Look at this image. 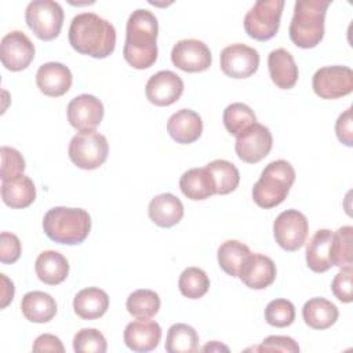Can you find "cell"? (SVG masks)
Here are the masks:
<instances>
[{"label":"cell","mask_w":353,"mask_h":353,"mask_svg":"<svg viewBox=\"0 0 353 353\" xmlns=\"http://www.w3.org/2000/svg\"><path fill=\"white\" fill-rule=\"evenodd\" d=\"M159 22L145 8L132 11L127 19L123 57L134 69H148L157 59Z\"/></svg>","instance_id":"obj_1"},{"label":"cell","mask_w":353,"mask_h":353,"mask_svg":"<svg viewBox=\"0 0 353 353\" xmlns=\"http://www.w3.org/2000/svg\"><path fill=\"white\" fill-rule=\"evenodd\" d=\"M68 37L73 50L92 58H106L116 47L114 26L95 12L73 17Z\"/></svg>","instance_id":"obj_2"},{"label":"cell","mask_w":353,"mask_h":353,"mask_svg":"<svg viewBox=\"0 0 353 353\" xmlns=\"http://www.w3.org/2000/svg\"><path fill=\"white\" fill-rule=\"evenodd\" d=\"M330 0L295 1L294 15L290 23V39L301 48H313L324 37V21Z\"/></svg>","instance_id":"obj_3"},{"label":"cell","mask_w":353,"mask_h":353,"mask_svg":"<svg viewBox=\"0 0 353 353\" xmlns=\"http://www.w3.org/2000/svg\"><path fill=\"white\" fill-rule=\"evenodd\" d=\"M43 230L58 244H80L91 230V216L83 208L54 207L43 218Z\"/></svg>","instance_id":"obj_4"},{"label":"cell","mask_w":353,"mask_h":353,"mask_svg":"<svg viewBox=\"0 0 353 353\" xmlns=\"http://www.w3.org/2000/svg\"><path fill=\"white\" fill-rule=\"evenodd\" d=\"M295 181V170L287 160H274L261 172L254 183L252 199L261 208L269 210L281 204Z\"/></svg>","instance_id":"obj_5"},{"label":"cell","mask_w":353,"mask_h":353,"mask_svg":"<svg viewBox=\"0 0 353 353\" xmlns=\"http://www.w3.org/2000/svg\"><path fill=\"white\" fill-rule=\"evenodd\" d=\"M109 153V143L105 135L95 130L79 131L69 143L68 154L72 163L81 170L101 167Z\"/></svg>","instance_id":"obj_6"},{"label":"cell","mask_w":353,"mask_h":353,"mask_svg":"<svg viewBox=\"0 0 353 353\" xmlns=\"http://www.w3.org/2000/svg\"><path fill=\"white\" fill-rule=\"evenodd\" d=\"M283 0H258L244 17L245 33L259 41L270 40L280 28Z\"/></svg>","instance_id":"obj_7"},{"label":"cell","mask_w":353,"mask_h":353,"mask_svg":"<svg viewBox=\"0 0 353 353\" xmlns=\"http://www.w3.org/2000/svg\"><path fill=\"white\" fill-rule=\"evenodd\" d=\"M25 21L39 39L48 41L61 33L63 10L57 1L34 0L30 1L25 10Z\"/></svg>","instance_id":"obj_8"},{"label":"cell","mask_w":353,"mask_h":353,"mask_svg":"<svg viewBox=\"0 0 353 353\" xmlns=\"http://www.w3.org/2000/svg\"><path fill=\"white\" fill-rule=\"evenodd\" d=\"M312 87L323 99L342 98L353 91V70L341 65L323 66L313 74Z\"/></svg>","instance_id":"obj_9"},{"label":"cell","mask_w":353,"mask_h":353,"mask_svg":"<svg viewBox=\"0 0 353 353\" xmlns=\"http://www.w3.org/2000/svg\"><path fill=\"white\" fill-rule=\"evenodd\" d=\"M309 223L306 216L298 210H285L273 222V236L276 243L285 251L299 250L307 237Z\"/></svg>","instance_id":"obj_10"},{"label":"cell","mask_w":353,"mask_h":353,"mask_svg":"<svg viewBox=\"0 0 353 353\" xmlns=\"http://www.w3.org/2000/svg\"><path fill=\"white\" fill-rule=\"evenodd\" d=\"M272 146L273 137L270 130L255 121L237 135L234 150L241 161L255 164L269 154Z\"/></svg>","instance_id":"obj_11"},{"label":"cell","mask_w":353,"mask_h":353,"mask_svg":"<svg viewBox=\"0 0 353 353\" xmlns=\"http://www.w3.org/2000/svg\"><path fill=\"white\" fill-rule=\"evenodd\" d=\"M222 72L232 79H247L259 66V52L243 43L226 46L219 55Z\"/></svg>","instance_id":"obj_12"},{"label":"cell","mask_w":353,"mask_h":353,"mask_svg":"<svg viewBox=\"0 0 353 353\" xmlns=\"http://www.w3.org/2000/svg\"><path fill=\"white\" fill-rule=\"evenodd\" d=\"M34 58V46L22 30H11L0 41V59L6 69L21 72Z\"/></svg>","instance_id":"obj_13"},{"label":"cell","mask_w":353,"mask_h":353,"mask_svg":"<svg viewBox=\"0 0 353 353\" xmlns=\"http://www.w3.org/2000/svg\"><path fill=\"white\" fill-rule=\"evenodd\" d=\"M174 66L188 73L204 72L211 65V51L205 43L197 39H183L176 41L171 50Z\"/></svg>","instance_id":"obj_14"},{"label":"cell","mask_w":353,"mask_h":353,"mask_svg":"<svg viewBox=\"0 0 353 353\" xmlns=\"http://www.w3.org/2000/svg\"><path fill=\"white\" fill-rule=\"evenodd\" d=\"M102 102L90 94H81L74 97L66 108L69 124L79 131L95 130L103 119Z\"/></svg>","instance_id":"obj_15"},{"label":"cell","mask_w":353,"mask_h":353,"mask_svg":"<svg viewBox=\"0 0 353 353\" xmlns=\"http://www.w3.org/2000/svg\"><path fill=\"white\" fill-rule=\"evenodd\" d=\"M183 92L182 79L171 70H160L149 77L145 94L150 103L156 106H170L175 103Z\"/></svg>","instance_id":"obj_16"},{"label":"cell","mask_w":353,"mask_h":353,"mask_svg":"<svg viewBox=\"0 0 353 353\" xmlns=\"http://www.w3.org/2000/svg\"><path fill=\"white\" fill-rule=\"evenodd\" d=\"M276 265L272 258L262 254H250L243 262L239 276L240 280L252 290H263L276 279Z\"/></svg>","instance_id":"obj_17"},{"label":"cell","mask_w":353,"mask_h":353,"mask_svg":"<svg viewBox=\"0 0 353 353\" xmlns=\"http://www.w3.org/2000/svg\"><path fill=\"white\" fill-rule=\"evenodd\" d=\"M124 343L138 353L150 352L157 347L161 339V328L153 320H135L125 325L123 332Z\"/></svg>","instance_id":"obj_18"},{"label":"cell","mask_w":353,"mask_h":353,"mask_svg":"<svg viewBox=\"0 0 353 353\" xmlns=\"http://www.w3.org/2000/svg\"><path fill=\"white\" fill-rule=\"evenodd\" d=\"M72 72L61 62L43 63L36 73V84L47 97H61L72 87Z\"/></svg>","instance_id":"obj_19"},{"label":"cell","mask_w":353,"mask_h":353,"mask_svg":"<svg viewBox=\"0 0 353 353\" xmlns=\"http://www.w3.org/2000/svg\"><path fill=\"white\" fill-rule=\"evenodd\" d=\"M167 131L175 142L188 145L201 137L203 121L197 112L192 109H179L170 116Z\"/></svg>","instance_id":"obj_20"},{"label":"cell","mask_w":353,"mask_h":353,"mask_svg":"<svg viewBox=\"0 0 353 353\" xmlns=\"http://www.w3.org/2000/svg\"><path fill=\"white\" fill-rule=\"evenodd\" d=\"M268 68L272 81L281 90L292 88L299 77L298 66L291 52L285 48H276L268 57Z\"/></svg>","instance_id":"obj_21"},{"label":"cell","mask_w":353,"mask_h":353,"mask_svg":"<svg viewBox=\"0 0 353 353\" xmlns=\"http://www.w3.org/2000/svg\"><path fill=\"white\" fill-rule=\"evenodd\" d=\"M149 218L160 228H171L183 218V204L172 193L154 196L148 207Z\"/></svg>","instance_id":"obj_22"},{"label":"cell","mask_w":353,"mask_h":353,"mask_svg":"<svg viewBox=\"0 0 353 353\" xmlns=\"http://www.w3.org/2000/svg\"><path fill=\"white\" fill-rule=\"evenodd\" d=\"M34 270L40 281L48 285H57L66 280L69 274V262L61 252L47 250L37 256Z\"/></svg>","instance_id":"obj_23"},{"label":"cell","mask_w":353,"mask_h":353,"mask_svg":"<svg viewBox=\"0 0 353 353\" xmlns=\"http://www.w3.org/2000/svg\"><path fill=\"white\" fill-rule=\"evenodd\" d=\"M109 307L108 294L98 287H88L79 291L73 299L74 313L83 320L102 317Z\"/></svg>","instance_id":"obj_24"},{"label":"cell","mask_w":353,"mask_h":353,"mask_svg":"<svg viewBox=\"0 0 353 353\" xmlns=\"http://www.w3.org/2000/svg\"><path fill=\"white\" fill-rule=\"evenodd\" d=\"M21 310L26 320L43 324L52 320L57 314V302L47 292L30 291L23 295Z\"/></svg>","instance_id":"obj_25"},{"label":"cell","mask_w":353,"mask_h":353,"mask_svg":"<svg viewBox=\"0 0 353 353\" xmlns=\"http://www.w3.org/2000/svg\"><path fill=\"white\" fill-rule=\"evenodd\" d=\"M338 307L325 298H312L302 307V317L307 327L313 330H327L338 320Z\"/></svg>","instance_id":"obj_26"},{"label":"cell","mask_w":353,"mask_h":353,"mask_svg":"<svg viewBox=\"0 0 353 353\" xmlns=\"http://www.w3.org/2000/svg\"><path fill=\"white\" fill-rule=\"evenodd\" d=\"M1 199L11 208H26L36 199V188L33 181L26 175L1 181Z\"/></svg>","instance_id":"obj_27"},{"label":"cell","mask_w":353,"mask_h":353,"mask_svg":"<svg viewBox=\"0 0 353 353\" xmlns=\"http://www.w3.org/2000/svg\"><path fill=\"white\" fill-rule=\"evenodd\" d=\"M332 230L320 229L317 230L307 243L306 247V263L310 270L316 273H323L331 269V241H332Z\"/></svg>","instance_id":"obj_28"},{"label":"cell","mask_w":353,"mask_h":353,"mask_svg":"<svg viewBox=\"0 0 353 353\" xmlns=\"http://www.w3.org/2000/svg\"><path fill=\"white\" fill-rule=\"evenodd\" d=\"M182 193L190 200H205L215 194V185L210 171L205 167L190 168L179 179Z\"/></svg>","instance_id":"obj_29"},{"label":"cell","mask_w":353,"mask_h":353,"mask_svg":"<svg viewBox=\"0 0 353 353\" xmlns=\"http://www.w3.org/2000/svg\"><path fill=\"white\" fill-rule=\"evenodd\" d=\"M165 350L168 353H193L199 350L197 331L185 323L172 324L167 331Z\"/></svg>","instance_id":"obj_30"},{"label":"cell","mask_w":353,"mask_h":353,"mask_svg":"<svg viewBox=\"0 0 353 353\" xmlns=\"http://www.w3.org/2000/svg\"><path fill=\"white\" fill-rule=\"evenodd\" d=\"M205 168L212 176L215 194H229L239 186L240 172L233 163L223 159H216L210 161Z\"/></svg>","instance_id":"obj_31"},{"label":"cell","mask_w":353,"mask_h":353,"mask_svg":"<svg viewBox=\"0 0 353 353\" xmlns=\"http://www.w3.org/2000/svg\"><path fill=\"white\" fill-rule=\"evenodd\" d=\"M251 254L248 245L239 240H226L218 248L219 268L229 276L237 277L245 258Z\"/></svg>","instance_id":"obj_32"},{"label":"cell","mask_w":353,"mask_h":353,"mask_svg":"<svg viewBox=\"0 0 353 353\" xmlns=\"http://www.w3.org/2000/svg\"><path fill=\"white\" fill-rule=\"evenodd\" d=\"M125 306L132 317L148 320L157 314L160 309V296L153 290L139 288L128 295Z\"/></svg>","instance_id":"obj_33"},{"label":"cell","mask_w":353,"mask_h":353,"mask_svg":"<svg viewBox=\"0 0 353 353\" xmlns=\"http://www.w3.org/2000/svg\"><path fill=\"white\" fill-rule=\"evenodd\" d=\"M353 228L350 225L339 228L332 233L330 258L332 266L338 268H352L353 265Z\"/></svg>","instance_id":"obj_34"},{"label":"cell","mask_w":353,"mask_h":353,"mask_svg":"<svg viewBox=\"0 0 353 353\" xmlns=\"http://www.w3.org/2000/svg\"><path fill=\"white\" fill-rule=\"evenodd\" d=\"M178 287L183 296L189 299H199L207 294L210 288V279L203 269L190 266L181 273Z\"/></svg>","instance_id":"obj_35"},{"label":"cell","mask_w":353,"mask_h":353,"mask_svg":"<svg viewBox=\"0 0 353 353\" xmlns=\"http://www.w3.org/2000/svg\"><path fill=\"white\" fill-rule=\"evenodd\" d=\"M222 120L228 132L237 137L247 127H250L256 121V116L248 105L241 102H234L225 108Z\"/></svg>","instance_id":"obj_36"},{"label":"cell","mask_w":353,"mask_h":353,"mask_svg":"<svg viewBox=\"0 0 353 353\" xmlns=\"http://www.w3.org/2000/svg\"><path fill=\"white\" fill-rule=\"evenodd\" d=\"M265 320L272 327H288L295 320V306L288 299H273L265 309Z\"/></svg>","instance_id":"obj_37"},{"label":"cell","mask_w":353,"mask_h":353,"mask_svg":"<svg viewBox=\"0 0 353 353\" xmlns=\"http://www.w3.org/2000/svg\"><path fill=\"white\" fill-rule=\"evenodd\" d=\"M73 349L77 353H105L108 343L101 331L95 328H81L73 338Z\"/></svg>","instance_id":"obj_38"},{"label":"cell","mask_w":353,"mask_h":353,"mask_svg":"<svg viewBox=\"0 0 353 353\" xmlns=\"http://www.w3.org/2000/svg\"><path fill=\"white\" fill-rule=\"evenodd\" d=\"M0 159H1V165H0L1 181H8L23 174L25 160L17 149L10 146H1Z\"/></svg>","instance_id":"obj_39"},{"label":"cell","mask_w":353,"mask_h":353,"mask_svg":"<svg viewBox=\"0 0 353 353\" xmlns=\"http://www.w3.org/2000/svg\"><path fill=\"white\" fill-rule=\"evenodd\" d=\"M352 268H341V270L334 276L331 281V291L343 303H350L352 296Z\"/></svg>","instance_id":"obj_40"},{"label":"cell","mask_w":353,"mask_h":353,"mask_svg":"<svg viewBox=\"0 0 353 353\" xmlns=\"http://www.w3.org/2000/svg\"><path fill=\"white\" fill-rule=\"evenodd\" d=\"M21 241L18 236L10 232H1L0 234V262L14 263L21 256Z\"/></svg>","instance_id":"obj_41"},{"label":"cell","mask_w":353,"mask_h":353,"mask_svg":"<svg viewBox=\"0 0 353 353\" xmlns=\"http://www.w3.org/2000/svg\"><path fill=\"white\" fill-rule=\"evenodd\" d=\"M255 350L259 352H291V353H298L299 352V346L295 342V339H292L291 336H284V335H270L266 336L261 346L255 347Z\"/></svg>","instance_id":"obj_42"},{"label":"cell","mask_w":353,"mask_h":353,"mask_svg":"<svg viewBox=\"0 0 353 353\" xmlns=\"http://www.w3.org/2000/svg\"><path fill=\"white\" fill-rule=\"evenodd\" d=\"M352 108H347L343 113L339 114L335 123V132L341 143L346 146L353 145V128H352Z\"/></svg>","instance_id":"obj_43"},{"label":"cell","mask_w":353,"mask_h":353,"mask_svg":"<svg viewBox=\"0 0 353 353\" xmlns=\"http://www.w3.org/2000/svg\"><path fill=\"white\" fill-rule=\"evenodd\" d=\"M33 352H65V347L61 339L52 334L39 335L32 346Z\"/></svg>","instance_id":"obj_44"},{"label":"cell","mask_w":353,"mask_h":353,"mask_svg":"<svg viewBox=\"0 0 353 353\" xmlns=\"http://www.w3.org/2000/svg\"><path fill=\"white\" fill-rule=\"evenodd\" d=\"M0 279H1V303H0V307L4 309L14 298V294H15V288H14V284L12 281L4 274L1 273L0 274Z\"/></svg>","instance_id":"obj_45"},{"label":"cell","mask_w":353,"mask_h":353,"mask_svg":"<svg viewBox=\"0 0 353 353\" xmlns=\"http://www.w3.org/2000/svg\"><path fill=\"white\" fill-rule=\"evenodd\" d=\"M221 349H223V350H226V352L229 350V349H228V346L219 345L216 341H212L211 343H208L207 346H204V347H203V350H204V352H208V350H210V352H211V350H221Z\"/></svg>","instance_id":"obj_46"}]
</instances>
